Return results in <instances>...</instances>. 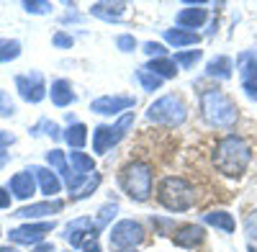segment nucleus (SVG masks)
Returning a JSON list of instances; mask_svg holds the SVG:
<instances>
[{
	"mask_svg": "<svg viewBox=\"0 0 257 252\" xmlns=\"http://www.w3.org/2000/svg\"><path fill=\"white\" fill-rule=\"evenodd\" d=\"M252 162V147L239 134H226L216 142L213 150V165L226 178H242Z\"/></svg>",
	"mask_w": 257,
	"mask_h": 252,
	"instance_id": "nucleus-1",
	"label": "nucleus"
},
{
	"mask_svg": "<svg viewBox=\"0 0 257 252\" xmlns=\"http://www.w3.org/2000/svg\"><path fill=\"white\" fill-rule=\"evenodd\" d=\"M201 116L208 126H221V129H229V126L237 123L239 111L234 106V100L219 90V88H206L201 90Z\"/></svg>",
	"mask_w": 257,
	"mask_h": 252,
	"instance_id": "nucleus-2",
	"label": "nucleus"
},
{
	"mask_svg": "<svg viewBox=\"0 0 257 252\" xmlns=\"http://www.w3.org/2000/svg\"><path fill=\"white\" fill-rule=\"evenodd\" d=\"M152 165L149 162H142V160H134L121 167L118 173V183H121V191L137 201V203H144L149 201V196H152Z\"/></svg>",
	"mask_w": 257,
	"mask_h": 252,
	"instance_id": "nucleus-3",
	"label": "nucleus"
},
{
	"mask_svg": "<svg viewBox=\"0 0 257 252\" xmlns=\"http://www.w3.org/2000/svg\"><path fill=\"white\" fill-rule=\"evenodd\" d=\"M157 201L162 208H167L173 214L188 211V208L196 206V188L180 175H167L157 185Z\"/></svg>",
	"mask_w": 257,
	"mask_h": 252,
	"instance_id": "nucleus-4",
	"label": "nucleus"
},
{
	"mask_svg": "<svg viewBox=\"0 0 257 252\" xmlns=\"http://www.w3.org/2000/svg\"><path fill=\"white\" fill-rule=\"evenodd\" d=\"M137 121V113L134 111H126L123 116L116 118V123H100L93 129V152L95 155H105L108 150H113V147L126 137V132L134 126Z\"/></svg>",
	"mask_w": 257,
	"mask_h": 252,
	"instance_id": "nucleus-5",
	"label": "nucleus"
},
{
	"mask_svg": "<svg viewBox=\"0 0 257 252\" xmlns=\"http://www.w3.org/2000/svg\"><path fill=\"white\" fill-rule=\"evenodd\" d=\"M147 118L155 123H162V126H180L188 118V106L180 95L167 93L147 108Z\"/></svg>",
	"mask_w": 257,
	"mask_h": 252,
	"instance_id": "nucleus-6",
	"label": "nucleus"
},
{
	"mask_svg": "<svg viewBox=\"0 0 257 252\" xmlns=\"http://www.w3.org/2000/svg\"><path fill=\"white\" fill-rule=\"evenodd\" d=\"M108 237H111V247H116V249H128V247L142 244L144 237H147V232H144V226H142L139 221H134V219H121V221L113 224V229H111Z\"/></svg>",
	"mask_w": 257,
	"mask_h": 252,
	"instance_id": "nucleus-7",
	"label": "nucleus"
},
{
	"mask_svg": "<svg viewBox=\"0 0 257 252\" xmlns=\"http://www.w3.org/2000/svg\"><path fill=\"white\" fill-rule=\"evenodd\" d=\"M54 221H29V224H24V226H16V229H11V242H16V244H41L47 239V234H52L54 232Z\"/></svg>",
	"mask_w": 257,
	"mask_h": 252,
	"instance_id": "nucleus-8",
	"label": "nucleus"
},
{
	"mask_svg": "<svg viewBox=\"0 0 257 252\" xmlns=\"http://www.w3.org/2000/svg\"><path fill=\"white\" fill-rule=\"evenodd\" d=\"M137 106L134 95H100L90 103V111L98 116H123Z\"/></svg>",
	"mask_w": 257,
	"mask_h": 252,
	"instance_id": "nucleus-9",
	"label": "nucleus"
},
{
	"mask_svg": "<svg viewBox=\"0 0 257 252\" xmlns=\"http://www.w3.org/2000/svg\"><path fill=\"white\" fill-rule=\"evenodd\" d=\"M16 88L18 95L26 103H41L47 98V85H44V75L41 72H31V75H18L16 77Z\"/></svg>",
	"mask_w": 257,
	"mask_h": 252,
	"instance_id": "nucleus-10",
	"label": "nucleus"
},
{
	"mask_svg": "<svg viewBox=\"0 0 257 252\" xmlns=\"http://www.w3.org/2000/svg\"><path fill=\"white\" fill-rule=\"evenodd\" d=\"M64 239H67L72 247H82L88 239H98V232L93 226V219L88 216H77L75 221H70L64 226Z\"/></svg>",
	"mask_w": 257,
	"mask_h": 252,
	"instance_id": "nucleus-11",
	"label": "nucleus"
},
{
	"mask_svg": "<svg viewBox=\"0 0 257 252\" xmlns=\"http://www.w3.org/2000/svg\"><path fill=\"white\" fill-rule=\"evenodd\" d=\"M206 239V229L201 224H180L173 232V242L180 249H193Z\"/></svg>",
	"mask_w": 257,
	"mask_h": 252,
	"instance_id": "nucleus-12",
	"label": "nucleus"
},
{
	"mask_svg": "<svg viewBox=\"0 0 257 252\" xmlns=\"http://www.w3.org/2000/svg\"><path fill=\"white\" fill-rule=\"evenodd\" d=\"M64 208V203L59 198H49V201H41V203H29V206H21L13 216H21V219H41V216H52V214H59Z\"/></svg>",
	"mask_w": 257,
	"mask_h": 252,
	"instance_id": "nucleus-13",
	"label": "nucleus"
},
{
	"mask_svg": "<svg viewBox=\"0 0 257 252\" xmlns=\"http://www.w3.org/2000/svg\"><path fill=\"white\" fill-rule=\"evenodd\" d=\"M8 191H11V196L18 198V201H29V198L34 196V191H36V178H34V173H31V170L16 173V175L11 178V183H8Z\"/></svg>",
	"mask_w": 257,
	"mask_h": 252,
	"instance_id": "nucleus-14",
	"label": "nucleus"
},
{
	"mask_svg": "<svg viewBox=\"0 0 257 252\" xmlns=\"http://www.w3.org/2000/svg\"><path fill=\"white\" fill-rule=\"evenodd\" d=\"M29 170L34 173V178H36V183H39V188H41V193H44V196L54 198L62 191V178L54 170H49V167H36V165H31Z\"/></svg>",
	"mask_w": 257,
	"mask_h": 252,
	"instance_id": "nucleus-15",
	"label": "nucleus"
},
{
	"mask_svg": "<svg viewBox=\"0 0 257 252\" xmlns=\"http://www.w3.org/2000/svg\"><path fill=\"white\" fill-rule=\"evenodd\" d=\"M126 11H128V6L121 3V0H116V3L113 0H100V3L90 6V16H95L100 21H121L126 16Z\"/></svg>",
	"mask_w": 257,
	"mask_h": 252,
	"instance_id": "nucleus-16",
	"label": "nucleus"
},
{
	"mask_svg": "<svg viewBox=\"0 0 257 252\" xmlns=\"http://www.w3.org/2000/svg\"><path fill=\"white\" fill-rule=\"evenodd\" d=\"M206 18H208V11H206V8H201V6L183 8V11L175 16L178 26H180V29H188V31H193V29H201V26L206 24Z\"/></svg>",
	"mask_w": 257,
	"mask_h": 252,
	"instance_id": "nucleus-17",
	"label": "nucleus"
},
{
	"mask_svg": "<svg viewBox=\"0 0 257 252\" xmlns=\"http://www.w3.org/2000/svg\"><path fill=\"white\" fill-rule=\"evenodd\" d=\"M49 95H52V103H54L57 108H67L70 103H75V98H77V95L72 93V82L64 80V77H59V80L52 82Z\"/></svg>",
	"mask_w": 257,
	"mask_h": 252,
	"instance_id": "nucleus-18",
	"label": "nucleus"
},
{
	"mask_svg": "<svg viewBox=\"0 0 257 252\" xmlns=\"http://www.w3.org/2000/svg\"><path fill=\"white\" fill-rule=\"evenodd\" d=\"M165 41L170 47H175V49H183V47H196L201 36L196 31H188V29H165Z\"/></svg>",
	"mask_w": 257,
	"mask_h": 252,
	"instance_id": "nucleus-19",
	"label": "nucleus"
},
{
	"mask_svg": "<svg viewBox=\"0 0 257 252\" xmlns=\"http://www.w3.org/2000/svg\"><path fill=\"white\" fill-rule=\"evenodd\" d=\"M144 70H149L152 75H157L160 80H173L178 75V65L173 57H160V59H149Z\"/></svg>",
	"mask_w": 257,
	"mask_h": 252,
	"instance_id": "nucleus-20",
	"label": "nucleus"
},
{
	"mask_svg": "<svg viewBox=\"0 0 257 252\" xmlns=\"http://www.w3.org/2000/svg\"><path fill=\"white\" fill-rule=\"evenodd\" d=\"M203 224H208V226H213V229H221V232H226V234H231L234 229H237V221H234V216L229 214V211H208V214H203Z\"/></svg>",
	"mask_w": 257,
	"mask_h": 252,
	"instance_id": "nucleus-21",
	"label": "nucleus"
},
{
	"mask_svg": "<svg viewBox=\"0 0 257 252\" xmlns=\"http://www.w3.org/2000/svg\"><path fill=\"white\" fill-rule=\"evenodd\" d=\"M62 139L67 142L72 150H82L85 142H88V126L80 123V121H75V123H70L67 129L62 132Z\"/></svg>",
	"mask_w": 257,
	"mask_h": 252,
	"instance_id": "nucleus-22",
	"label": "nucleus"
},
{
	"mask_svg": "<svg viewBox=\"0 0 257 252\" xmlns=\"http://www.w3.org/2000/svg\"><path fill=\"white\" fill-rule=\"evenodd\" d=\"M231 70H234V62L224 54L219 57H213L208 65H206V75L208 77H219V80H229L231 77Z\"/></svg>",
	"mask_w": 257,
	"mask_h": 252,
	"instance_id": "nucleus-23",
	"label": "nucleus"
},
{
	"mask_svg": "<svg viewBox=\"0 0 257 252\" xmlns=\"http://www.w3.org/2000/svg\"><path fill=\"white\" fill-rule=\"evenodd\" d=\"M47 165H49V170H54L59 178H64V180L72 178V167H70V162H67V157H64L62 150H49L47 152Z\"/></svg>",
	"mask_w": 257,
	"mask_h": 252,
	"instance_id": "nucleus-24",
	"label": "nucleus"
},
{
	"mask_svg": "<svg viewBox=\"0 0 257 252\" xmlns=\"http://www.w3.org/2000/svg\"><path fill=\"white\" fill-rule=\"evenodd\" d=\"M67 162H70V167H72V173H77V175H90V173H95V160H93L90 155L80 152V150H72L70 157H67Z\"/></svg>",
	"mask_w": 257,
	"mask_h": 252,
	"instance_id": "nucleus-25",
	"label": "nucleus"
},
{
	"mask_svg": "<svg viewBox=\"0 0 257 252\" xmlns=\"http://www.w3.org/2000/svg\"><path fill=\"white\" fill-rule=\"evenodd\" d=\"M116 214H118V203H103V206L98 208V214H95V221H93L95 232H100V229L108 226V224L116 219Z\"/></svg>",
	"mask_w": 257,
	"mask_h": 252,
	"instance_id": "nucleus-26",
	"label": "nucleus"
},
{
	"mask_svg": "<svg viewBox=\"0 0 257 252\" xmlns=\"http://www.w3.org/2000/svg\"><path fill=\"white\" fill-rule=\"evenodd\" d=\"M21 57V41L16 39H0V65L13 62Z\"/></svg>",
	"mask_w": 257,
	"mask_h": 252,
	"instance_id": "nucleus-27",
	"label": "nucleus"
},
{
	"mask_svg": "<svg viewBox=\"0 0 257 252\" xmlns=\"http://www.w3.org/2000/svg\"><path fill=\"white\" fill-rule=\"evenodd\" d=\"M203 57V49H188V52H175V65L183 67V70H190V67H196V62H201Z\"/></svg>",
	"mask_w": 257,
	"mask_h": 252,
	"instance_id": "nucleus-28",
	"label": "nucleus"
},
{
	"mask_svg": "<svg viewBox=\"0 0 257 252\" xmlns=\"http://www.w3.org/2000/svg\"><path fill=\"white\" fill-rule=\"evenodd\" d=\"M137 80H139V85L147 90V93H155V90H160L162 88V82L165 80H160L157 75H152V72H149V70H137Z\"/></svg>",
	"mask_w": 257,
	"mask_h": 252,
	"instance_id": "nucleus-29",
	"label": "nucleus"
},
{
	"mask_svg": "<svg viewBox=\"0 0 257 252\" xmlns=\"http://www.w3.org/2000/svg\"><path fill=\"white\" fill-rule=\"evenodd\" d=\"M100 185V173H93L88 180H85V185L80 188V191L72 196V201H82V198H88V196H93V191Z\"/></svg>",
	"mask_w": 257,
	"mask_h": 252,
	"instance_id": "nucleus-30",
	"label": "nucleus"
},
{
	"mask_svg": "<svg viewBox=\"0 0 257 252\" xmlns=\"http://www.w3.org/2000/svg\"><path fill=\"white\" fill-rule=\"evenodd\" d=\"M24 11L34 13V16H44V13H52V3H49V0H26Z\"/></svg>",
	"mask_w": 257,
	"mask_h": 252,
	"instance_id": "nucleus-31",
	"label": "nucleus"
},
{
	"mask_svg": "<svg viewBox=\"0 0 257 252\" xmlns=\"http://www.w3.org/2000/svg\"><path fill=\"white\" fill-rule=\"evenodd\" d=\"M142 52L149 57V59H160V57H167V47L160 44V41H144Z\"/></svg>",
	"mask_w": 257,
	"mask_h": 252,
	"instance_id": "nucleus-32",
	"label": "nucleus"
},
{
	"mask_svg": "<svg viewBox=\"0 0 257 252\" xmlns=\"http://www.w3.org/2000/svg\"><path fill=\"white\" fill-rule=\"evenodd\" d=\"M116 47H118L123 54L134 52V49H137V39H134V34H121V36H116Z\"/></svg>",
	"mask_w": 257,
	"mask_h": 252,
	"instance_id": "nucleus-33",
	"label": "nucleus"
},
{
	"mask_svg": "<svg viewBox=\"0 0 257 252\" xmlns=\"http://www.w3.org/2000/svg\"><path fill=\"white\" fill-rule=\"evenodd\" d=\"M16 113V103L11 98V93L0 90V116H13Z\"/></svg>",
	"mask_w": 257,
	"mask_h": 252,
	"instance_id": "nucleus-34",
	"label": "nucleus"
},
{
	"mask_svg": "<svg viewBox=\"0 0 257 252\" xmlns=\"http://www.w3.org/2000/svg\"><path fill=\"white\" fill-rule=\"evenodd\" d=\"M244 234L249 239H257V208L252 214H247V219H244Z\"/></svg>",
	"mask_w": 257,
	"mask_h": 252,
	"instance_id": "nucleus-35",
	"label": "nucleus"
},
{
	"mask_svg": "<svg viewBox=\"0 0 257 252\" xmlns=\"http://www.w3.org/2000/svg\"><path fill=\"white\" fill-rule=\"evenodd\" d=\"M52 44H54L57 49H72V44H75V41H72V36H70V34L57 31V34H54V39H52Z\"/></svg>",
	"mask_w": 257,
	"mask_h": 252,
	"instance_id": "nucleus-36",
	"label": "nucleus"
},
{
	"mask_svg": "<svg viewBox=\"0 0 257 252\" xmlns=\"http://www.w3.org/2000/svg\"><path fill=\"white\" fill-rule=\"evenodd\" d=\"M242 90L247 93V98H249V100H257V80L242 82Z\"/></svg>",
	"mask_w": 257,
	"mask_h": 252,
	"instance_id": "nucleus-37",
	"label": "nucleus"
},
{
	"mask_svg": "<svg viewBox=\"0 0 257 252\" xmlns=\"http://www.w3.org/2000/svg\"><path fill=\"white\" fill-rule=\"evenodd\" d=\"M8 206H11V191L0 185V208H8Z\"/></svg>",
	"mask_w": 257,
	"mask_h": 252,
	"instance_id": "nucleus-38",
	"label": "nucleus"
},
{
	"mask_svg": "<svg viewBox=\"0 0 257 252\" xmlns=\"http://www.w3.org/2000/svg\"><path fill=\"white\" fill-rule=\"evenodd\" d=\"M13 142H16V137L11 132H0V150H3L6 144H13Z\"/></svg>",
	"mask_w": 257,
	"mask_h": 252,
	"instance_id": "nucleus-39",
	"label": "nucleus"
},
{
	"mask_svg": "<svg viewBox=\"0 0 257 252\" xmlns=\"http://www.w3.org/2000/svg\"><path fill=\"white\" fill-rule=\"evenodd\" d=\"M82 247H85V252H103V249H100V244H98V239H88Z\"/></svg>",
	"mask_w": 257,
	"mask_h": 252,
	"instance_id": "nucleus-40",
	"label": "nucleus"
},
{
	"mask_svg": "<svg viewBox=\"0 0 257 252\" xmlns=\"http://www.w3.org/2000/svg\"><path fill=\"white\" fill-rule=\"evenodd\" d=\"M31 252H57V249H54V244H52V242H41V244H36Z\"/></svg>",
	"mask_w": 257,
	"mask_h": 252,
	"instance_id": "nucleus-41",
	"label": "nucleus"
},
{
	"mask_svg": "<svg viewBox=\"0 0 257 252\" xmlns=\"http://www.w3.org/2000/svg\"><path fill=\"white\" fill-rule=\"evenodd\" d=\"M8 162V152H3V150H0V167H3Z\"/></svg>",
	"mask_w": 257,
	"mask_h": 252,
	"instance_id": "nucleus-42",
	"label": "nucleus"
},
{
	"mask_svg": "<svg viewBox=\"0 0 257 252\" xmlns=\"http://www.w3.org/2000/svg\"><path fill=\"white\" fill-rule=\"evenodd\" d=\"M0 252H18L16 247H11V244H6V247H0Z\"/></svg>",
	"mask_w": 257,
	"mask_h": 252,
	"instance_id": "nucleus-43",
	"label": "nucleus"
},
{
	"mask_svg": "<svg viewBox=\"0 0 257 252\" xmlns=\"http://www.w3.org/2000/svg\"><path fill=\"white\" fill-rule=\"evenodd\" d=\"M116 252H139V249H134V247H128V249H116Z\"/></svg>",
	"mask_w": 257,
	"mask_h": 252,
	"instance_id": "nucleus-44",
	"label": "nucleus"
},
{
	"mask_svg": "<svg viewBox=\"0 0 257 252\" xmlns=\"http://www.w3.org/2000/svg\"><path fill=\"white\" fill-rule=\"evenodd\" d=\"M249 252H257V249H254V247H249Z\"/></svg>",
	"mask_w": 257,
	"mask_h": 252,
	"instance_id": "nucleus-45",
	"label": "nucleus"
}]
</instances>
